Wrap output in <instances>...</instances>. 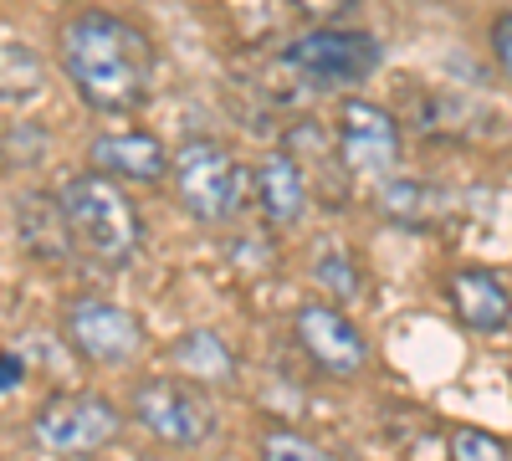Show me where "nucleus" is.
<instances>
[{"label":"nucleus","instance_id":"obj_1","mask_svg":"<svg viewBox=\"0 0 512 461\" xmlns=\"http://www.w3.org/2000/svg\"><path fill=\"white\" fill-rule=\"evenodd\" d=\"M62 72L77 88V98L98 113H134L154 93L159 52L154 36L118 11H77L62 21L57 36Z\"/></svg>","mask_w":512,"mask_h":461},{"label":"nucleus","instance_id":"obj_2","mask_svg":"<svg viewBox=\"0 0 512 461\" xmlns=\"http://www.w3.org/2000/svg\"><path fill=\"white\" fill-rule=\"evenodd\" d=\"M57 205H62V221H67L77 257H88L98 267L134 262V251L144 241V221H139V205L123 195V185L113 175H98V170L72 175L62 185Z\"/></svg>","mask_w":512,"mask_h":461},{"label":"nucleus","instance_id":"obj_3","mask_svg":"<svg viewBox=\"0 0 512 461\" xmlns=\"http://www.w3.org/2000/svg\"><path fill=\"white\" fill-rule=\"evenodd\" d=\"M169 185H175V200L185 205L190 221L226 226V221H236V211L246 205L251 170L226 144L190 139V144H180V154H169Z\"/></svg>","mask_w":512,"mask_h":461},{"label":"nucleus","instance_id":"obj_4","mask_svg":"<svg viewBox=\"0 0 512 461\" xmlns=\"http://www.w3.org/2000/svg\"><path fill=\"white\" fill-rule=\"evenodd\" d=\"M123 431V410L98 395V390H67L52 395L31 415V441L47 451V456H88L103 451L108 441H118Z\"/></svg>","mask_w":512,"mask_h":461},{"label":"nucleus","instance_id":"obj_5","mask_svg":"<svg viewBox=\"0 0 512 461\" xmlns=\"http://www.w3.org/2000/svg\"><path fill=\"white\" fill-rule=\"evenodd\" d=\"M384 47L374 31H354V26H313L303 31L297 41H287L282 62L292 72H303L308 82H318V88H354V82H364L374 67H379Z\"/></svg>","mask_w":512,"mask_h":461},{"label":"nucleus","instance_id":"obj_6","mask_svg":"<svg viewBox=\"0 0 512 461\" xmlns=\"http://www.w3.org/2000/svg\"><path fill=\"white\" fill-rule=\"evenodd\" d=\"M128 415L164 446H205L210 436H216V405H210L195 385L185 380H169V374H159V380H144L134 390V405H128Z\"/></svg>","mask_w":512,"mask_h":461},{"label":"nucleus","instance_id":"obj_7","mask_svg":"<svg viewBox=\"0 0 512 461\" xmlns=\"http://www.w3.org/2000/svg\"><path fill=\"white\" fill-rule=\"evenodd\" d=\"M62 339L88 359V364H103V369H118V364H134L139 349H144V323L134 308L123 303H108V298H77L67 303L62 313Z\"/></svg>","mask_w":512,"mask_h":461},{"label":"nucleus","instance_id":"obj_8","mask_svg":"<svg viewBox=\"0 0 512 461\" xmlns=\"http://www.w3.org/2000/svg\"><path fill=\"white\" fill-rule=\"evenodd\" d=\"M338 159L354 180H369V185H384L400 164V123L390 108L379 103H364V98H349L338 108Z\"/></svg>","mask_w":512,"mask_h":461},{"label":"nucleus","instance_id":"obj_9","mask_svg":"<svg viewBox=\"0 0 512 461\" xmlns=\"http://www.w3.org/2000/svg\"><path fill=\"white\" fill-rule=\"evenodd\" d=\"M297 344L308 349L318 369H328L333 380H354L369 364V339L354 328L349 313H338L333 303H308L297 308Z\"/></svg>","mask_w":512,"mask_h":461},{"label":"nucleus","instance_id":"obj_10","mask_svg":"<svg viewBox=\"0 0 512 461\" xmlns=\"http://www.w3.org/2000/svg\"><path fill=\"white\" fill-rule=\"evenodd\" d=\"M88 164H93L98 175H113L123 185H159L169 175L164 144L154 134H139V129H113V134L93 139Z\"/></svg>","mask_w":512,"mask_h":461},{"label":"nucleus","instance_id":"obj_11","mask_svg":"<svg viewBox=\"0 0 512 461\" xmlns=\"http://www.w3.org/2000/svg\"><path fill=\"white\" fill-rule=\"evenodd\" d=\"M251 190H256V205H262L267 226H277V231L297 226L303 211H308V180H303V170H297V159L287 149H272L262 164H256Z\"/></svg>","mask_w":512,"mask_h":461},{"label":"nucleus","instance_id":"obj_12","mask_svg":"<svg viewBox=\"0 0 512 461\" xmlns=\"http://www.w3.org/2000/svg\"><path fill=\"white\" fill-rule=\"evenodd\" d=\"M451 308L472 333H502L512 323V292L487 267H461L451 277Z\"/></svg>","mask_w":512,"mask_h":461},{"label":"nucleus","instance_id":"obj_13","mask_svg":"<svg viewBox=\"0 0 512 461\" xmlns=\"http://www.w3.org/2000/svg\"><path fill=\"white\" fill-rule=\"evenodd\" d=\"M175 369L190 374L195 385H231V380H236V354L226 349L221 333L190 328L185 339L175 344Z\"/></svg>","mask_w":512,"mask_h":461},{"label":"nucleus","instance_id":"obj_14","mask_svg":"<svg viewBox=\"0 0 512 461\" xmlns=\"http://www.w3.org/2000/svg\"><path fill=\"white\" fill-rule=\"evenodd\" d=\"M47 88V72H41V57L26 47V41H0V103L26 108L41 98Z\"/></svg>","mask_w":512,"mask_h":461},{"label":"nucleus","instance_id":"obj_15","mask_svg":"<svg viewBox=\"0 0 512 461\" xmlns=\"http://www.w3.org/2000/svg\"><path fill=\"white\" fill-rule=\"evenodd\" d=\"M21 236H26V246H31V257L41 251V236H47V251H52V257L72 251V236H67V221H62V205L47 200V195H26V200H21Z\"/></svg>","mask_w":512,"mask_h":461},{"label":"nucleus","instance_id":"obj_16","mask_svg":"<svg viewBox=\"0 0 512 461\" xmlns=\"http://www.w3.org/2000/svg\"><path fill=\"white\" fill-rule=\"evenodd\" d=\"M313 277H318L328 292H338V298H354V292H359V272H354V262H349L344 246H323V257L313 262Z\"/></svg>","mask_w":512,"mask_h":461},{"label":"nucleus","instance_id":"obj_17","mask_svg":"<svg viewBox=\"0 0 512 461\" xmlns=\"http://www.w3.org/2000/svg\"><path fill=\"white\" fill-rule=\"evenodd\" d=\"M451 456H461V461H502L507 446L497 436H487V431L461 426V431H451Z\"/></svg>","mask_w":512,"mask_h":461},{"label":"nucleus","instance_id":"obj_18","mask_svg":"<svg viewBox=\"0 0 512 461\" xmlns=\"http://www.w3.org/2000/svg\"><path fill=\"white\" fill-rule=\"evenodd\" d=\"M262 451H267L272 461H287V456H297V461H318V456H323L318 441L297 436V431H267V436H262Z\"/></svg>","mask_w":512,"mask_h":461},{"label":"nucleus","instance_id":"obj_19","mask_svg":"<svg viewBox=\"0 0 512 461\" xmlns=\"http://www.w3.org/2000/svg\"><path fill=\"white\" fill-rule=\"evenodd\" d=\"M492 57L502 62V72L512 77V11L507 16H497V26H492Z\"/></svg>","mask_w":512,"mask_h":461},{"label":"nucleus","instance_id":"obj_20","mask_svg":"<svg viewBox=\"0 0 512 461\" xmlns=\"http://www.w3.org/2000/svg\"><path fill=\"white\" fill-rule=\"evenodd\" d=\"M292 6L303 11V16H313V21L323 26V21H333V16H344V11L354 6V0H292Z\"/></svg>","mask_w":512,"mask_h":461},{"label":"nucleus","instance_id":"obj_21","mask_svg":"<svg viewBox=\"0 0 512 461\" xmlns=\"http://www.w3.org/2000/svg\"><path fill=\"white\" fill-rule=\"evenodd\" d=\"M21 380H26V364H21V354H0V395H11V390H21Z\"/></svg>","mask_w":512,"mask_h":461}]
</instances>
